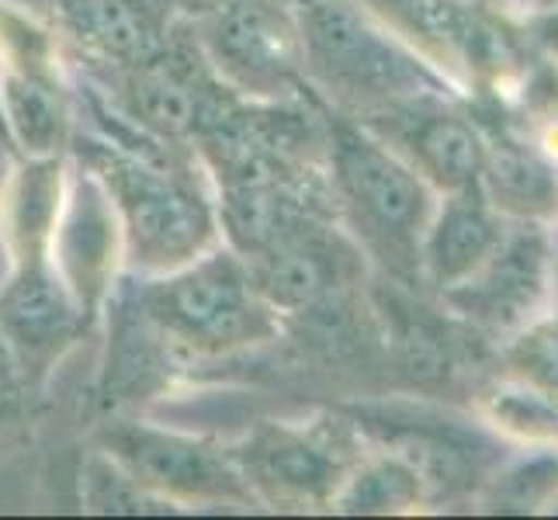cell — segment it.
Returning a JSON list of instances; mask_svg holds the SVG:
<instances>
[{"instance_id":"cell-1","label":"cell","mask_w":558,"mask_h":520,"mask_svg":"<svg viewBox=\"0 0 558 520\" xmlns=\"http://www.w3.org/2000/svg\"><path fill=\"white\" fill-rule=\"evenodd\" d=\"M90 136L76 157L108 188L125 237V261L143 278L178 271L219 246V211L178 149L132 129Z\"/></svg>"},{"instance_id":"cell-2","label":"cell","mask_w":558,"mask_h":520,"mask_svg":"<svg viewBox=\"0 0 558 520\" xmlns=\"http://www.w3.org/2000/svg\"><path fill=\"white\" fill-rule=\"evenodd\" d=\"M136 295L181 354H233L281 330V313L257 292L243 257L229 246H211L178 271L140 281Z\"/></svg>"},{"instance_id":"cell-3","label":"cell","mask_w":558,"mask_h":520,"mask_svg":"<svg viewBox=\"0 0 558 520\" xmlns=\"http://www.w3.org/2000/svg\"><path fill=\"white\" fill-rule=\"evenodd\" d=\"M302 70L348 98L399 101L430 87L413 56L348 0H292Z\"/></svg>"},{"instance_id":"cell-4","label":"cell","mask_w":558,"mask_h":520,"mask_svg":"<svg viewBox=\"0 0 558 520\" xmlns=\"http://www.w3.org/2000/svg\"><path fill=\"white\" fill-rule=\"evenodd\" d=\"M98 448L170 507L257 504L229 448L208 437L114 413L101 423Z\"/></svg>"},{"instance_id":"cell-5","label":"cell","mask_w":558,"mask_h":520,"mask_svg":"<svg viewBox=\"0 0 558 520\" xmlns=\"http://www.w3.org/2000/svg\"><path fill=\"white\" fill-rule=\"evenodd\" d=\"M195 32L205 63L236 98L292 101L305 87L292 0L211 11L195 17Z\"/></svg>"},{"instance_id":"cell-6","label":"cell","mask_w":558,"mask_h":520,"mask_svg":"<svg viewBox=\"0 0 558 520\" xmlns=\"http://www.w3.org/2000/svg\"><path fill=\"white\" fill-rule=\"evenodd\" d=\"M49 257L63 285L70 288L73 302L81 305L84 319L90 323L94 316H101L108 295L119 285L125 237L108 188L84 164L81 170L66 173Z\"/></svg>"},{"instance_id":"cell-7","label":"cell","mask_w":558,"mask_h":520,"mask_svg":"<svg viewBox=\"0 0 558 520\" xmlns=\"http://www.w3.org/2000/svg\"><path fill=\"white\" fill-rule=\"evenodd\" d=\"M243 264L257 292L281 316H299L310 305L340 295L351 271V254L333 229H326L310 208H302L260 246L243 254Z\"/></svg>"},{"instance_id":"cell-8","label":"cell","mask_w":558,"mask_h":520,"mask_svg":"<svg viewBox=\"0 0 558 520\" xmlns=\"http://www.w3.org/2000/svg\"><path fill=\"white\" fill-rule=\"evenodd\" d=\"M254 499L271 507L326 504L343 483V465L330 440L292 423L267 420L229 448Z\"/></svg>"},{"instance_id":"cell-9","label":"cell","mask_w":558,"mask_h":520,"mask_svg":"<svg viewBox=\"0 0 558 520\" xmlns=\"http://www.w3.org/2000/svg\"><path fill=\"white\" fill-rule=\"evenodd\" d=\"M87 326L52 261L11 264L0 288V334H4L25 378H43Z\"/></svg>"},{"instance_id":"cell-10","label":"cell","mask_w":558,"mask_h":520,"mask_svg":"<svg viewBox=\"0 0 558 520\" xmlns=\"http://www.w3.org/2000/svg\"><path fill=\"white\" fill-rule=\"evenodd\" d=\"M330 157L343 198L378 237L407 240L420 226L427 208L423 184L381 143L348 122H330Z\"/></svg>"},{"instance_id":"cell-11","label":"cell","mask_w":558,"mask_h":520,"mask_svg":"<svg viewBox=\"0 0 558 520\" xmlns=\"http://www.w3.org/2000/svg\"><path fill=\"white\" fill-rule=\"evenodd\" d=\"M108 343L101 361V407L125 413L140 402L167 392L174 375V358L181 354L170 337L149 319L136 295V285H114L105 302Z\"/></svg>"},{"instance_id":"cell-12","label":"cell","mask_w":558,"mask_h":520,"mask_svg":"<svg viewBox=\"0 0 558 520\" xmlns=\"http://www.w3.org/2000/svg\"><path fill=\"white\" fill-rule=\"evenodd\" d=\"M28 14L73 38L101 63L132 66L167 46V0H14Z\"/></svg>"},{"instance_id":"cell-13","label":"cell","mask_w":558,"mask_h":520,"mask_svg":"<svg viewBox=\"0 0 558 520\" xmlns=\"http://www.w3.org/2000/svg\"><path fill=\"white\" fill-rule=\"evenodd\" d=\"M66 167L60 157H25L11 170L0 195V237L11 264L52 261V229L63 205Z\"/></svg>"},{"instance_id":"cell-14","label":"cell","mask_w":558,"mask_h":520,"mask_svg":"<svg viewBox=\"0 0 558 520\" xmlns=\"http://www.w3.org/2000/svg\"><path fill=\"white\" fill-rule=\"evenodd\" d=\"M0 114H4L8 143L25 157H60L70 140V108L56 73H32L4 63Z\"/></svg>"},{"instance_id":"cell-15","label":"cell","mask_w":558,"mask_h":520,"mask_svg":"<svg viewBox=\"0 0 558 520\" xmlns=\"http://www.w3.org/2000/svg\"><path fill=\"white\" fill-rule=\"evenodd\" d=\"M545 246L537 237H521L504 257L496 261L486 285L472 295L483 316L496 323H510L521 316L542 292Z\"/></svg>"},{"instance_id":"cell-16","label":"cell","mask_w":558,"mask_h":520,"mask_svg":"<svg viewBox=\"0 0 558 520\" xmlns=\"http://www.w3.org/2000/svg\"><path fill=\"white\" fill-rule=\"evenodd\" d=\"M493 222L478 205H451L430 237V267L440 285H454L475 271L493 250Z\"/></svg>"},{"instance_id":"cell-17","label":"cell","mask_w":558,"mask_h":520,"mask_svg":"<svg viewBox=\"0 0 558 520\" xmlns=\"http://www.w3.org/2000/svg\"><path fill=\"white\" fill-rule=\"evenodd\" d=\"M413 149L440 184H469L483 167V146L475 132L458 119H427L413 132Z\"/></svg>"},{"instance_id":"cell-18","label":"cell","mask_w":558,"mask_h":520,"mask_svg":"<svg viewBox=\"0 0 558 520\" xmlns=\"http://www.w3.org/2000/svg\"><path fill=\"white\" fill-rule=\"evenodd\" d=\"M416 472L399 461H375L357 475L343 479L330 504L343 513H389L402 510L416 499Z\"/></svg>"},{"instance_id":"cell-19","label":"cell","mask_w":558,"mask_h":520,"mask_svg":"<svg viewBox=\"0 0 558 520\" xmlns=\"http://www.w3.org/2000/svg\"><path fill=\"white\" fill-rule=\"evenodd\" d=\"M81 499L90 513H163L174 510L160 496L146 493L119 461H111L101 448L87 458L81 475Z\"/></svg>"},{"instance_id":"cell-20","label":"cell","mask_w":558,"mask_h":520,"mask_svg":"<svg viewBox=\"0 0 558 520\" xmlns=\"http://www.w3.org/2000/svg\"><path fill=\"white\" fill-rule=\"evenodd\" d=\"M489 178L496 195H504L507 205L517 208H545L555 195V184L548 178V170L537 164L527 153L517 149H499L489 164Z\"/></svg>"},{"instance_id":"cell-21","label":"cell","mask_w":558,"mask_h":520,"mask_svg":"<svg viewBox=\"0 0 558 520\" xmlns=\"http://www.w3.org/2000/svg\"><path fill=\"white\" fill-rule=\"evenodd\" d=\"M402 361L416 378H437L445 372V351L440 340L427 330L423 323H407L402 326Z\"/></svg>"},{"instance_id":"cell-22","label":"cell","mask_w":558,"mask_h":520,"mask_svg":"<svg viewBox=\"0 0 558 520\" xmlns=\"http://www.w3.org/2000/svg\"><path fill=\"white\" fill-rule=\"evenodd\" d=\"M496 413L507 416L510 427L527 431V434H555L558 431V413L542 396H507L496 407Z\"/></svg>"},{"instance_id":"cell-23","label":"cell","mask_w":558,"mask_h":520,"mask_svg":"<svg viewBox=\"0 0 558 520\" xmlns=\"http://www.w3.org/2000/svg\"><path fill=\"white\" fill-rule=\"evenodd\" d=\"M521 364L548 392H558V326H545L531 340H524Z\"/></svg>"},{"instance_id":"cell-24","label":"cell","mask_w":558,"mask_h":520,"mask_svg":"<svg viewBox=\"0 0 558 520\" xmlns=\"http://www.w3.org/2000/svg\"><path fill=\"white\" fill-rule=\"evenodd\" d=\"M22 368H17V358L11 354V347L0 334V416L8 413V407L17 399V389H22Z\"/></svg>"},{"instance_id":"cell-25","label":"cell","mask_w":558,"mask_h":520,"mask_svg":"<svg viewBox=\"0 0 558 520\" xmlns=\"http://www.w3.org/2000/svg\"><path fill=\"white\" fill-rule=\"evenodd\" d=\"M0 73H4V63H0ZM0 140L8 143V129H4V114H0ZM11 146V143H8Z\"/></svg>"}]
</instances>
